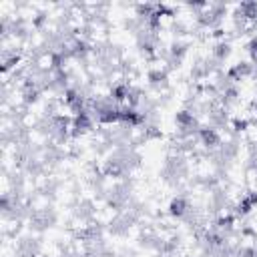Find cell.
Returning <instances> with one entry per match:
<instances>
[{
    "mask_svg": "<svg viewBox=\"0 0 257 257\" xmlns=\"http://www.w3.org/2000/svg\"><path fill=\"white\" fill-rule=\"evenodd\" d=\"M171 215H175V217H183L185 213H187V203L183 201V199H173V203H171Z\"/></svg>",
    "mask_w": 257,
    "mask_h": 257,
    "instance_id": "cell-1",
    "label": "cell"
}]
</instances>
